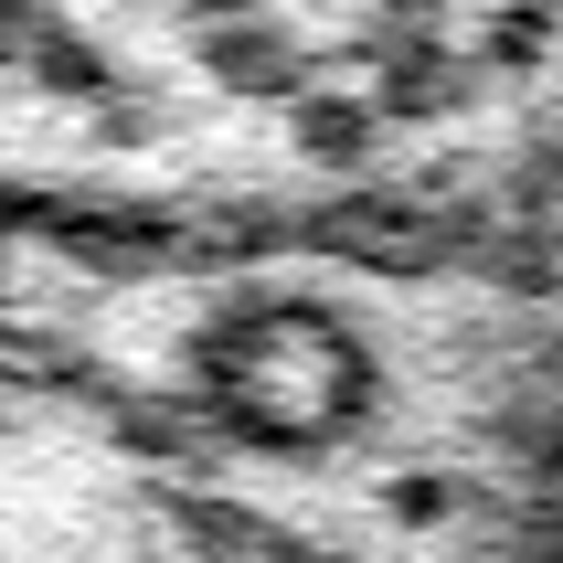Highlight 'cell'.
Listing matches in <instances>:
<instances>
[{"mask_svg": "<svg viewBox=\"0 0 563 563\" xmlns=\"http://www.w3.org/2000/svg\"><path fill=\"white\" fill-rule=\"evenodd\" d=\"M191 64L234 96H309V54H298V32L266 22V11H223V22H191Z\"/></svg>", "mask_w": 563, "mask_h": 563, "instance_id": "6da1fadb", "label": "cell"}, {"mask_svg": "<svg viewBox=\"0 0 563 563\" xmlns=\"http://www.w3.org/2000/svg\"><path fill=\"white\" fill-rule=\"evenodd\" d=\"M373 43H383V75H373L383 118H446V107H468V64L446 54L437 22H373Z\"/></svg>", "mask_w": 563, "mask_h": 563, "instance_id": "7a4b0ae2", "label": "cell"}, {"mask_svg": "<svg viewBox=\"0 0 563 563\" xmlns=\"http://www.w3.org/2000/svg\"><path fill=\"white\" fill-rule=\"evenodd\" d=\"M287 150H298V170L351 181V170H373V150H383V107L362 86H309L287 107Z\"/></svg>", "mask_w": 563, "mask_h": 563, "instance_id": "3957f363", "label": "cell"}, {"mask_svg": "<svg viewBox=\"0 0 563 563\" xmlns=\"http://www.w3.org/2000/svg\"><path fill=\"white\" fill-rule=\"evenodd\" d=\"M43 96H64V107H107L118 96V64H107V43L96 32H75V22H43V43H32V64H22Z\"/></svg>", "mask_w": 563, "mask_h": 563, "instance_id": "277c9868", "label": "cell"}, {"mask_svg": "<svg viewBox=\"0 0 563 563\" xmlns=\"http://www.w3.org/2000/svg\"><path fill=\"white\" fill-rule=\"evenodd\" d=\"M468 510V478H446V468H405V478H383V521L394 532H446Z\"/></svg>", "mask_w": 563, "mask_h": 563, "instance_id": "5b68a950", "label": "cell"}, {"mask_svg": "<svg viewBox=\"0 0 563 563\" xmlns=\"http://www.w3.org/2000/svg\"><path fill=\"white\" fill-rule=\"evenodd\" d=\"M542 43H553V22H542V11H510V22L478 32V54H500V64H532Z\"/></svg>", "mask_w": 563, "mask_h": 563, "instance_id": "8992f818", "label": "cell"}, {"mask_svg": "<svg viewBox=\"0 0 563 563\" xmlns=\"http://www.w3.org/2000/svg\"><path fill=\"white\" fill-rule=\"evenodd\" d=\"M43 22H54V11H0V75H22V64H32Z\"/></svg>", "mask_w": 563, "mask_h": 563, "instance_id": "52a82bcc", "label": "cell"}, {"mask_svg": "<svg viewBox=\"0 0 563 563\" xmlns=\"http://www.w3.org/2000/svg\"><path fill=\"white\" fill-rule=\"evenodd\" d=\"M0 298H11V277H0Z\"/></svg>", "mask_w": 563, "mask_h": 563, "instance_id": "ba28073f", "label": "cell"}]
</instances>
